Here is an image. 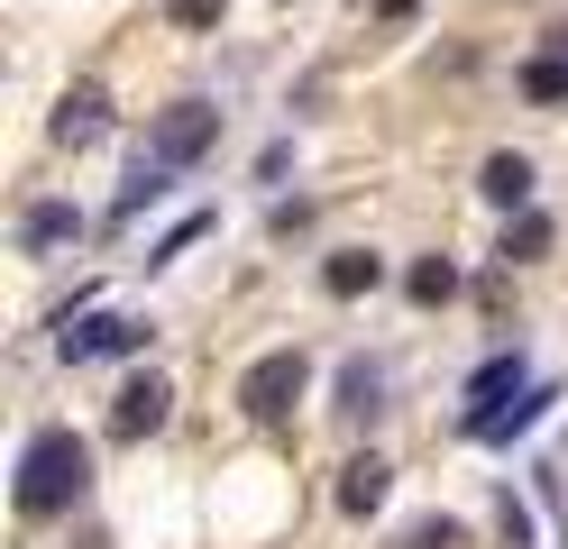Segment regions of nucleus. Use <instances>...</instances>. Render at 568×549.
<instances>
[{
	"label": "nucleus",
	"instance_id": "f257e3e1",
	"mask_svg": "<svg viewBox=\"0 0 568 549\" xmlns=\"http://www.w3.org/2000/svg\"><path fill=\"white\" fill-rule=\"evenodd\" d=\"M92 495V449L74 430H38L19 449V512L28 522H55V512H74Z\"/></svg>",
	"mask_w": 568,
	"mask_h": 549
},
{
	"label": "nucleus",
	"instance_id": "6ab92c4d",
	"mask_svg": "<svg viewBox=\"0 0 568 549\" xmlns=\"http://www.w3.org/2000/svg\"><path fill=\"white\" fill-rule=\"evenodd\" d=\"M83 549H111V540H101V531H83Z\"/></svg>",
	"mask_w": 568,
	"mask_h": 549
},
{
	"label": "nucleus",
	"instance_id": "20e7f679",
	"mask_svg": "<svg viewBox=\"0 0 568 549\" xmlns=\"http://www.w3.org/2000/svg\"><path fill=\"white\" fill-rule=\"evenodd\" d=\"M148 348V321H74L64 312V329H55V357L64 366H83V357H138Z\"/></svg>",
	"mask_w": 568,
	"mask_h": 549
},
{
	"label": "nucleus",
	"instance_id": "ddd939ff",
	"mask_svg": "<svg viewBox=\"0 0 568 549\" xmlns=\"http://www.w3.org/2000/svg\"><path fill=\"white\" fill-rule=\"evenodd\" d=\"M523 92H531V101H568V47L531 55V64H523Z\"/></svg>",
	"mask_w": 568,
	"mask_h": 549
},
{
	"label": "nucleus",
	"instance_id": "f8f14e48",
	"mask_svg": "<svg viewBox=\"0 0 568 549\" xmlns=\"http://www.w3.org/2000/svg\"><path fill=\"white\" fill-rule=\"evenodd\" d=\"M385 413V376L376 366H339V421H376Z\"/></svg>",
	"mask_w": 568,
	"mask_h": 549
},
{
	"label": "nucleus",
	"instance_id": "a211bd4d",
	"mask_svg": "<svg viewBox=\"0 0 568 549\" xmlns=\"http://www.w3.org/2000/svg\"><path fill=\"white\" fill-rule=\"evenodd\" d=\"M221 10H230V0H165L174 28H221Z\"/></svg>",
	"mask_w": 568,
	"mask_h": 549
},
{
	"label": "nucleus",
	"instance_id": "4468645a",
	"mask_svg": "<svg viewBox=\"0 0 568 549\" xmlns=\"http://www.w3.org/2000/svg\"><path fill=\"white\" fill-rule=\"evenodd\" d=\"M404 293H413V303H449V293H458V266H449V256H422V266L404 275Z\"/></svg>",
	"mask_w": 568,
	"mask_h": 549
},
{
	"label": "nucleus",
	"instance_id": "6e6552de",
	"mask_svg": "<svg viewBox=\"0 0 568 549\" xmlns=\"http://www.w3.org/2000/svg\"><path fill=\"white\" fill-rule=\"evenodd\" d=\"M64 238H83V211H74V202H38V211L19 220V247H28V256H55Z\"/></svg>",
	"mask_w": 568,
	"mask_h": 549
},
{
	"label": "nucleus",
	"instance_id": "9b49d317",
	"mask_svg": "<svg viewBox=\"0 0 568 549\" xmlns=\"http://www.w3.org/2000/svg\"><path fill=\"white\" fill-rule=\"evenodd\" d=\"M322 284L339 293V303H358V293H376V284H385V266H376V256H367V247H339V256H331V266H322Z\"/></svg>",
	"mask_w": 568,
	"mask_h": 549
},
{
	"label": "nucleus",
	"instance_id": "2eb2a0df",
	"mask_svg": "<svg viewBox=\"0 0 568 549\" xmlns=\"http://www.w3.org/2000/svg\"><path fill=\"white\" fill-rule=\"evenodd\" d=\"M505 394H523V357H495V366H477V385H468V413H477V403H505Z\"/></svg>",
	"mask_w": 568,
	"mask_h": 549
},
{
	"label": "nucleus",
	"instance_id": "0eeeda50",
	"mask_svg": "<svg viewBox=\"0 0 568 549\" xmlns=\"http://www.w3.org/2000/svg\"><path fill=\"white\" fill-rule=\"evenodd\" d=\"M541 403L550 394H505V403H477V413H468V439H514V430H531V421H541Z\"/></svg>",
	"mask_w": 568,
	"mask_h": 549
},
{
	"label": "nucleus",
	"instance_id": "7ed1b4c3",
	"mask_svg": "<svg viewBox=\"0 0 568 549\" xmlns=\"http://www.w3.org/2000/svg\"><path fill=\"white\" fill-rule=\"evenodd\" d=\"M211 138H221V110H211V101H174L165 120L148 129V146H138V156H156L165 174H184V165L211 156Z\"/></svg>",
	"mask_w": 568,
	"mask_h": 549
},
{
	"label": "nucleus",
	"instance_id": "1a4fd4ad",
	"mask_svg": "<svg viewBox=\"0 0 568 549\" xmlns=\"http://www.w3.org/2000/svg\"><path fill=\"white\" fill-rule=\"evenodd\" d=\"M385 495H395V467H385V458H348L339 467V512H358V522H367Z\"/></svg>",
	"mask_w": 568,
	"mask_h": 549
},
{
	"label": "nucleus",
	"instance_id": "9d476101",
	"mask_svg": "<svg viewBox=\"0 0 568 549\" xmlns=\"http://www.w3.org/2000/svg\"><path fill=\"white\" fill-rule=\"evenodd\" d=\"M477 193H486L495 211H523V202H531V156H486Z\"/></svg>",
	"mask_w": 568,
	"mask_h": 549
},
{
	"label": "nucleus",
	"instance_id": "39448f33",
	"mask_svg": "<svg viewBox=\"0 0 568 549\" xmlns=\"http://www.w3.org/2000/svg\"><path fill=\"white\" fill-rule=\"evenodd\" d=\"M165 413H174V385L165 376H129L120 403H111V439H156Z\"/></svg>",
	"mask_w": 568,
	"mask_h": 549
},
{
	"label": "nucleus",
	"instance_id": "423d86ee",
	"mask_svg": "<svg viewBox=\"0 0 568 549\" xmlns=\"http://www.w3.org/2000/svg\"><path fill=\"white\" fill-rule=\"evenodd\" d=\"M101 129H111V92H101V83H74V92L55 101V120H47L55 146H92Z\"/></svg>",
	"mask_w": 568,
	"mask_h": 549
},
{
	"label": "nucleus",
	"instance_id": "f3484780",
	"mask_svg": "<svg viewBox=\"0 0 568 549\" xmlns=\"http://www.w3.org/2000/svg\"><path fill=\"white\" fill-rule=\"evenodd\" d=\"M541 247H550V220H541V211H523L514 230H505V256H541Z\"/></svg>",
	"mask_w": 568,
	"mask_h": 549
},
{
	"label": "nucleus",
	"instance_id": "f03ea898",
	"mask_svg": "<svg viewBox=\"0 0 568 549\" xmlns=\"http://www.w3.org/2000/svg\"><path fill=\"white\" fill-rule=\"evenodd\" d=\"M303 385H312V357H303V348H266V357L239 376V413H247V421H284V413L303 403Z\"/></svg>",
	"mask_w": 568,
	"mask_h": 549
},
{
	"label": "nucleus",
	"instance_id": "dca6fc26",
	"mask_svg": "<svg viewBox=\"0 0 568 549\" xmlns=\"http://www.w3.org/2000/svg\"><path fill=\"white\" fill-rule=\"evenodd\" d=\"M404 549H468V522H449V512H432V522H413Z\"/></svg>",
	"mask_w": 568,
	"mask_h": 549
}]
</instances>
